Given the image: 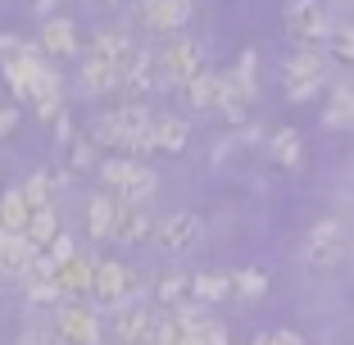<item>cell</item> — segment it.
I'll return each mask as SVG.
<instances>
[{"label":"cell","instance_id":"1","mask_svg":"<svg viewBox=\"0 0 354 345\" xmlns=\"http://www.w3.org/2000/svg\"><path fill=\"white\" fill-rule=\"evenodd\" d=\"M5 77H10V91L19 100H32L37 105V118H64V95H59V77L46 68L41 55H28V59L5 64Z\"/></svg>","mask_w":354,"mask_h":345},{"label":"cell","instance_id":"2","mask_svg":"<svg viewBox=\"0 0 354 345\" xmlns=\"http://www.w3.org/2000/svg\"><path fill=\"white\" fill-rule=\"evenodd\" d=\"M150 109L146 105H123L114 109V114H104L100 123H95V141L100 146H114V150H127V155H146L150 150Z\"/></svg>","mask_w":354,"mask_h":345},{"label":"cell","instance_id":"3","mask_svg":"<svg viewBox=\"0 0 354 345\" xmlns=\"http://www.w3.org/2000/svg\"><path fill=\"white\" fill-rule=\"evenodd\" d=\"M345 259H350V236H345L341 223L336 218L313 223L309 236H304V263L309 268H341Z\"/></svg>","mask_w":354,"mask_h":345},{"label":"cell","instance_id":"4","mask_svg":"<svg viewBox=\"0 0 354 345\" xmlns=\"http://www.w3.org/2000/svg\"><path fill=\"white\" fill-rule=\"evenodd\" d=\"M136 291H141V277H136L132 268H123L118 259H100V263H95V286H91V295L100 304L118 309V304L132 300Z\"/></svg>","mask_w":354,"mask_h":345},{"label":"cell","instance_id":"5","mask_svg":"<svg viewBox=\"0 0 354 345\" xmlns=\"http://www.w3.org/2000/svg\"><path fill=\"white\" fill-rule=\"evenodd\" d=\"M281 82H286V95H291V100H309V95H318V86L327 82V68H323V59H318V50L291 55L286 68H281Z\"/></svg>","mask_w":354,"mask_h":345},{"label":"cell","instance_id":"6","mask_svg":"<svg viewBox=\"0 0 354 345\" xmlns=\"http://www.w3.org/2000/svg\"><path fill=\"white\" fill-rule=\"evenodd\" d=\"M286 32H291V41H300V50H313V46L332 41V28H327L318 0H295L291 10H286Z\"/></svg>","mask_w":354,"mask_h":345},{"label":"cell","instance_id":"7","mask_svg":"<svg viewBox=\"0 0 354 345\" xmlns=\"http://www.w3.org/2000/svg\"><path fill=\"white\" fill-rule=\"evenodd\" d=\"M159 68H164V77L168 82H177V86H191L200 73H205V55H200V46L196 41H168L164 46V55H159Z\"/></svg>","mask_w":354,"mask_h":345},{"label":"cell","instance_id":"8","mask_svg":"<svg viewBox=\"0 0 354 345\" xmlns=\"http://www.w3.org/2000/svg\"><path fill=\"white\" fill-rule=\"evenodd\" d=\"M55 336H59V345H95L100 341V318H95L91 304H64Z\"/></svg>","mask_w":354,"mask_h":345},{"label":"cell","instance_id":"9","mask_svg":"<svg viewBox=\"0 0 354 345\" xmlns=\"http://www.w3.org/2000/svg\"><path fill=\"white\" fill-rule=\"evenodd\" d=\"M200 236H205V227H200L196 214H168V218H159L155 227V245L159 250H196Z\"/></svg>","mask_w":354,"mask_h":345},{"label":"cell","instance_id":"10","mask_svg":"<svg viewBox=\"0 0 354 345\" xmlns=\"http://www.w3.org/2000/svg\"><path fill=\"white\" fill-rule=\"evenodd\" d=\"M155 332H159V318L150 314L146 304H132L114 318V336L118 345H155Z\"/></svg>","mask_w":354,"mask_h":345},{"label":"cell","instance_id":"11","mask_svg":"<svg viewBox=\"0 0 354 345\" xmlns=\"http://www.w3.org/2000/svg\"><path fill=\"white\" fill-rule=\"evenodd\" d=\"M155 86V55L136 46L123 64H118V91L123 95H146Z\"/></svg>","mask_w":354,"mask_h":345},{"label":"cell","instance_id":"12","mask_svg":"<svg viewBox=\"0 0 354 345\" xmlns=\"http://www.w3.org/2000/svg\"><path fill=\"white\" fill-rule=\"evenodd\" d=\"M187 19H191V0H141V23H146L150 32L173 37Z\"/></svg>","mask_w":354,"mask_h":345},{"label":"cell","instance_id":"13","mask_svg":"<svg viewBox=\"0 0 354 345\" xmlns=\"http://www.w3.org/2000/svg\"><path fill=\"white\" fill-rule=\"evenodd\" d=\"M37 259H41V250H37L28 236L0 232V272H10V277H28Z\"/></svg>","mask_w":354,"mask_h":345},{"label":"cell","instance_id":"14","mask_svg":"<svg viewBox=\"0 0 354 345\" xmlns=\"http://www.w3.org/2000/svg\"><path fill=\"white\" fill-rule=\"evenodd\" d=\"M187 141H191V127L177 114H159L150 123V150H159V155H182Z\"/></svg>","mask_w":354,"mask_h":345},{"label":"cell","instance_id":"15","mask_svg":"<svg viewBox=\"0 0 354 345\" xmlns=\"http://www.w3.org/2000/svg\"><path fill=\"white\" fill-rule=\"evenodd\" d=\"M182 100H187L191 109H223V100H227V77L205 68L191 86H182Z\"/></svg>","mask_w":354,"mask_h":345},{"label":"cell","instance_id":"16","mask_svg":"<svg viewBox=\"0 0 354 345\" xmlns=\"http://www.w3.org/2000/svg\"><path fill=\"white\" fill-rule=\"evenodd\" d=\"M41 46L50 59H68V55H77V28L68 19H46V28H41Z\"/></svg>","mask_w":354,"mask_h":345},{"label":"cell","instance_id":"17","mask_svg":"<svg viewBox=\"0 0 354 345\" xmlns=\"http://www.w3.org/2000/svg\"><path fill=\"white\" fill-rule=\"evenodd\" d=\"M118 200L114 196H91L86 200V232H91L95 241H104V236H114V227H118Z\"/></svg>","mask_w":354,"mask_h":345},{"label":"cell","instance_id":"18","mask_svg":"<svg viewBox=\"0 0 354 345\" xmlns=\"http://www.w3.org/2000/svg\"><path fill=\"white\" fill-rule=\"evenodd\" d=\"M155 187H159V178L150 173V168H141L136 164V173L123 182V187L114 191V200H118V209H141V200H150L155 196Z\"/></svg>","mask_w":354,"mask_h":345},{"label":"cell","instance_id":"19","mask_svg":"<svg viewBox=\"0 0 354 345\" xmlns=\"http://www.w3.org/2000/svg\"><path fill=\"white\" fill-rule=\"evenodd\" d=\"M155 227H159V223L150 218V214H141V209H123V214H118L114 236L123 241V245H141V241H155Z\"/></svg>","mask_w":354,"mask_h":345},{"label":"cell","instance_id":"20","mask_svg":"<svg viewBox=\"0 0 354 345\" xmlns=\"http://www.w3.org/2000/svg\"><path fill=\"white\" fill-rule=\"evenodd\" d=\"M55 277H59L64 295H68V291H91V286H95V259H91V254H77L73 263L55 268Z\"/></svg>","mask_w":354,"mask_h":345},{"label":"cell","instance_id":"21","mask_svg":"<svg viewBox=\"0 0 354 345\" xmlns=\"http://www.w3.org/2000/svg\"><path fill=\"white\" fill-rule=\"evenodd\" d=\"M132 50H136V46L127 41L123 32H95V41H91V55H86V59H104V64H114V68H118V64H123V59H127Z\"/></svg>","mask_w":354,"mask_h":345},{"label":"cell","instance_id":"22","mask_svg":"<svg viewBox=\"0 0 354 345\" xmlns=\"http://www.w3.org/2000/svg\"><path fill=\"white\" fill-rule=\"evenodd\" d=\"M268 155H272V164H281V168H300V159H304V141H300V132H291V127L272 132Z\"/></svg>","mask_w":354,"mask_h":345},{"label":"cell","instance_id":"23","mask_svg":"<svg viewBox=\"0 0 354 345\" xmlns=\"http://www.w3.org/2000/svg\"><path fill=\"white\" fill-rule=\"evenodd\" d=\"M82 91L86 95H104V91H118V68L104 59H86L82 64Z\"/></svg>","mask_w":354,"mask_h":345},{"label":"cell","instance_id":"24","mask_svg":"<svg viewBox=\"0 0 354 345\" xmlns=\"http://www.w3.org/2000/svg\"><path fill=\"white\" fill-rule=\"evenodd\" d=\"M187 295H196V277L191 272H164L155 282V300L159 304H182Z\"/></svg>","mask_w":354,"mask_h":345},{"label":"cell","instance_id":"25","mask_svg":"<svg viewBox=\"0 0 354 345\" xmlns=\"http://www.w3.org/2000/svg\"><path fill=\"white\" fill-rule=\"evenodd\" d=\"M0 218H5V232H14V236H23L32 223V205L23 200V191H10V196L0 200Z\"/></svg>","mask_w":354,"mask_h":345},{"label":"cell","instance_id":"26","mask_svg":"<svg viewBox=\"0 0 354 345\" xmlns=\"http://www.w3.org/2000/svg\"><path fill=\"white\" fill-rule=\"evenodd\" d=\"M23 236L32 241V245H37V250H50V241L59 236V218H55V209H32V223H28V232H23Z\"/></svg>","mask_w":354,"mask_h":345},{"label":"cell","instance_id":"27","mask_svg":"<svg viewBox=\"0 0 354 345\" xmlns=\"http://www.w3.org/2000/svg\"><path fill=\"white\" fill-rule=\"evenodd\" d=\"M232 295V272H196V300H227Z\"/></svg>","mask_w":354,"mask_h":345},{"label":"cell","instance_id":"28","mask_svg":"<svg viewBox=\"0 0 354 345\" xmlns=\"http://www.w3.org/2000/svg\"><path fill=\"white\" fill-rule=\"evenodd\" d=\"M263 291H268V277H263L259 268H241V272H232V295H241V300H259Z\"/></svg>","mask_w":354,"mask_h":345},{"label":"cell","instance_id":"29","mask_svg":"<svg viewBox=\"0 0 354 345\" xmlns=\"http://www.w3.org/2000/svg\"><path fill=\"white\" fill-rule=\"evenodd\" d=\"M327 123H336V127L354 123V91L350 86H336L332 91V100H327Z\"/></svg>","mask_w":354,"mask_h":345},{"label":"cell","instance_id":"30","mask_svg":"<svg viewBox=\"0 0 354 345\" xmlns=\"http://www.w3.org/2000/svg\"><path fill=\"white\" fill-rule=\"evenodd\" d=\"M327 50H332V59H341V64H350V68H354V23L332 28V41H327Z\"/></svg>","mask_w":354,"mask_h":345},{"label":"cell","instance_id":"31","mask_svg":"<svg viewBox=\"0 0 354 345\" xmlns=\"http://www.w3.org/2000/svg\"><path fill=\"white\" fill-rule=\"evenodd\" d=\"M23 200H28L32 209H50V178L46 173H32L28 187H23Z\"/></svg>","mask_w":354,"mask_h":345},{"label":"cell","instance_id":"32","mask_svg":"<svg viewBox=\"0 0 354 345\" xmlns=\"http://www.w3.org/2000/svg\"><path fill=\"white\" fill-rule=\"evenodd\" d=\"M46 259H50L55 268H64V263H73V259H77V245H73V236H68V232H59V236L50 241V250H46Z\"/></svg>","mask_w":354,"mask_h":345},{"label":"cell","instance_id":"33","mask_svg":"<svg viewBox=\"0 0 354 345\" xmlns=\"http://www.w3.org/2000/svg\"><path fill=\"white\" fill-rule=\"evenodd\" d=\"M132 173H136V164H132V159H104V168H100V178L104 182H109V187H123V182L127 178H132Z\"/></svg>","mask_w":354,"mask_h":345},{"label":"cell","instance_id":"34","mask_svg":"<svg viewBox=\"0 0 354 345\" xmlns=\"http://www.w3.org/2000/svg\"><path fill=\"white\" fill-rule=\"evenodd\" d=\"M91 164V146L86 141H68V168H86Z\"/></svg>","mask_w":354,"mask_h":345},{"label":"cell","instance_id":"35","mask_svg":"<svg viewBox=\"0 0 354 345\" xmlns=\"http://www.w3.org/2000/svg\"><path fill=\"white\" fill-rule=\"evenodd\" d=\"M254 345H304V341L295 332H268V336H259Z\"/></svg>","mask_w":354,"mask_h":345},{"label":"cell","instance_id":"36","mask_svg":"<svg viewBox=\"0 0 354 345\" xmlns=\"http://www.w3.org/2000/svg\"><path fill=\"white\" fill-rule=\"evenodd\" d=\"M14 123H19V109H0V136H5V132H14Z\"/></svg>","mask_w":354,"mask_h":345},{"label":"cell","instance_id":"37","mask_svg":"<svg viewBox=\"0 0 354 345\" xmlns=\"http://www.w3.org/2000/svg\"><path fill=\"white\" fill-rule=\"evenodd\" d=\"M23 345H59V336H46V332H32V336H23Z\"/></svg>","mask_w":354,"mask_h":345},{"label":"cell","instance_id":"38","mask_svg":"<svg viewBox=\"0 0 354 345\" xmlns=\"http://www.w3.org/2000/svg\"><path fill=\"white\" fill-rule=\"evenodd\" d=\"M50 5H55V0H37V10H41V14H46V10H50Z\"/></svg>","mask_w":354,"mask_h":345},{"label":"cell","instance_id":"39","mask_svg":"<svg viewBox=\"0 0 354 345\" xmlns=\"http://www.w3.org/2000/svg\"><path fill=\"white\" fill-rule=\"evenodd\" d=\"M0 232H5V218H0Z\"/></svg>","mask_w":354,"mask_h":345},{"label":"cell","instance_id":"40","mask_svg":"<svg viewBox=\"0 0 354 345\" xmlns=\"http://www.w3.org/2000/svg\"><path fill=\"white\" fill-rule=\"evenodd\" d=\"M109 5H114V0H109Z\"/></svg>","mask_w":354,"mask_h":345}]
</instances>
